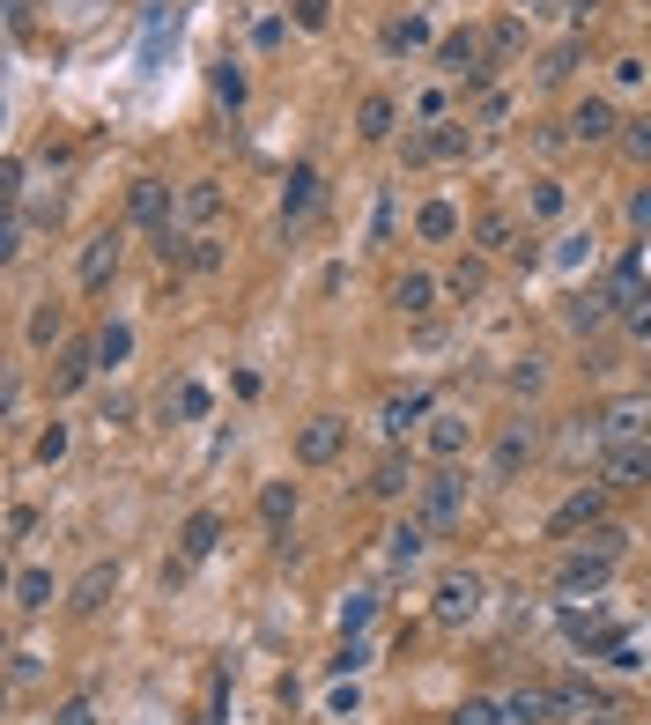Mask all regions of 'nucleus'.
Returning a JSON list of instances; mask_svg holds the SVG:
<instances>
[{
	"label": "nucleus",
	"mask_w": 651,
	"mask_h": 725,
	"mask_svg": "<svg viewBox=\"0 0 651 725\" xmlns=\"http://www.w3.org/2000/svg\"><path fill=\"white\" fill-rule=\"evenodd\" d=\"M0 201H8V207L23 201V156H8V163H0Z\"/></svg>",
	"instance_id": "obj_50"
},
{
	"label": "nucleus",
	"mask_w": 651,
	"mask_h": 725,
	"mask_svg": "<svg viewBox=\"0 0 651 725\" xmlns=\"http://www.w3.org/2000/svg\"><path fill=\"white\" fill-rule=\"evenodd\" d=\"M593 8H600V0H570V15H577V23H585V15H593Z\"/></svg>",
	"instance_id": "obj_61"
},
{
	"label": "nucleus",
	"mask_w": 651,
	"mask_h": 725,
	"mask_svg": "<svg viewBox=\"0 0 651 725\" xmlns=\"http://www.w3.org/2000/svg\"><path fill=\"white\" fill-rule=\"evenodd\" d=\"M533 445H541V437H533V423H511V429L497 437V459H489V475L511 481V475H519V467L533 459Z\"/></svg>",
	"instance_id": "obj_20"
},
{
	"label": "nucleus",
	"mask_w": 651,
	"mask_h": 725,
	"mask_svg": "<svg viewBox=\"0 0 651 725\" xmlns=\"http://www.w3.org/2000/svg\"><path fill=\"white\" fill-rule=\"evenodd\" d=\"M393 311L429 319V311H437V275H423V267H415V275H401V281H393Z\"/></svg>",
	"instance_id": "obj_23"
},
{
	"label": "nucleus",
	"mask_w": 651,
	"mask_h": 725,
	"mask_svg": "<svg viewBox=\"0 0 651 725\" xmlns=\"http://www.w3.org/2000/svg\"><path fill=\"white\" fill-rule=\"evenodd\" d=\"M215 541H223V519H215V511H193V519H185V533H178V555H185V563H207V555H215Z\"/></svg>",
	"instance_id": "obj_24"
},
{
	"label": "nucleus",
	"mask_w": 651,
	"mask_h": 725,
	"mask_svg": "<svg viewBox=\"0 0 651 725\" xmlns=\"http://www.w3.org/2000/svg\"><path fill=\"white\" fill-rule=\"evenodd\" d=\"M30 23V0H8V30H23Z\"/></svg>",
	"instance_id": "obj_60"
},
{
	"label": "nucleus",
	"mask_w": 651,
	"mask_h": 725,
	"mask_svg": "<svg viewBox=\"0 0 651 725\" xmlns=\"http://www.w3.org/2000/svg\"><path fill=\"white\" fill-rule=\"evenodd\" d=\"M377 615V600L371 593H349V607H341V637H363V622Z\"/></svg>",
	"instance_id": "obj_44"
},
{
	"label": "nucleus",
	"mask_w": 651,
	"mask_h": 725,
	"mask_svg": "<svg viewBox=\"0 0 651 725\" xmlns=\"http://www.w3.org/2000/svg\"><path fill=\"white\" fill-rule=\"evenodd\" d=\"M393 119H401L393 97H363L355 104V134H363V141H393Z\"/></svg>",
	"instance_id": "obj_29"
},
{
	"label": "nucleus",
	"mask_w": 651,
	"mask_h": 725,
	"mask_svg": "<svg viewBox=\"0 0 651 725\" xmlns=\"http://www.w3.org/2000/svg\"><path fill=\"white\" fill-rule=\"evenodd\" d=\"M60 600V585H52V571H15V615H45V607Z\"/></svg>",
	"instance_id": "obj_25"
},
{
	"label": "nucleus",
	"mask_w": 651,
	"mask_h": 725,
	"mask_svg": "<svg viewBox=\"0 0 651 725\" xmlns=\"http://www.w3.org/2000/svg\"><path fill=\"white\" fill-rule=\"evenodd\" d=\"M600 519H607V481H593V489H577V497H563L548 511V533H555V541H570V533H593Z\"/></svg>",
	"instance_id": "obj_6"
},
{
	"label": "nucleus",
	"mask_w": 651,
	"mask_h": 725,
	"mask_svg": "<svg viewBox=\"0 0 651 725\" xmlns=\"http://www.w3.org/2000/svg\"><path fill=\"white\" fill-rule=\"evenodd\" d=\"M607 311H615L607 297H563V326H570V333H600Z\"/></svg>",
	"instance_id": "obj_31"
},
{
	"label": "nucleus",
	"mask_w": 651,
	"mask_h": 725,
	"mask_svg": "<svg viewBox=\"0 0 651 725\" xmlns=\"http://www.w3.org/2000/svg\"><path fill=\"white\" fill-rule=\"evenodd\" d=\"M585 548H593V555H615V563H622V548H629V533H622V525H593V533H585Z\"/></svg>",
	"instance_id": "obj_42"
},
{
	"label": "nucleus",
	"mask_w": 651,
	"mask_h": 725,
	"mask_svg": "<svg viewBox=\"0 0 651 725\" xmlns=\"http://www.w3.org/2000/svg\"><path fill=\"white\" fill-rule=\"evenodd\" d=\"M89 371H104V363H97V341H89V349H82V341H67V349H60V371H52V393H82V385H89Z\"/></svg>",
	"instance_id": "obj_22"
},
{
	"label": "nucleus",
	"mask_w": 651,
	"mask_h": 725,
	"mask_svg": "<svg viewBox=\"0 0 651 725\" xmlns=\"http://www.w3.org/2000/svg\"><path fill=\"white\" fill-rule=\"evenodd\" d=\"M607 577H615V555L577 548V555H563V563H555V593H563V600H577V593H600Z\"/></svg>",
	"instance_id": "obj_8"
},
{
	"label": "nucleus",
	"mask_w": 651,
	"mask_h": 725,
	"mask_svg": "<svg viewBox=\"0 0 651 725\" xmlns=\"http://www.w3.org/2000/svg\"><path fill=\"white\" fill-rule=\"evenodd\" d=\"M0 259H23V215L15 207L0 215Z\"/></svg>",
	"instance_id": "obj_49"
},
{
	"label": "nucleus",
	"mask_w": 651,
	"mask_h": 725,
	"mask_svg": "<svg viewBox=\"0 0 651 725\" xmlns=\"http://www.w3.org/2000/svg\"><path fill=\"white\" fill-rule=\"evenodd\" d=\"M548 711H555V718H570V725H585V718H615V703H607L593 681H555V689H548Z\"/></svg>",
	"instance_id": "obj_13"
},
{
	"label": "nucleus",
	"mask_w": 651,
	"mask_h": 725,
	"mask_svg": "<svg viewBox=\"0 0 651 725\" xmlns=\"http://www.w3.org/2000/svg\"><path fill=\"white\" fill-rule=\"evenodd\" d=\"M333 23V0H297V30H326Z\"/></svg>",
	"instance_id": "obj_51"
},
{
	"label": "nucleus",
	"mask_w": 651,
	"mask_h": 725,
	"mask_svg": "<svg viewBox=\"0 0 651 725\" xmlns=\"http://www.w3.org/2000/svg\"><path fill=\"white\" fill-rule=\"evenodd\" d=\"M319 201H326V178L311 171V163H297V171H289V185H281V230H297Z\"/></svg>",
	"instance_id": "obj_15"
},
{
	"label": "nucleus",
	"mask_w": 651,
	"mask_h": 725,
	"mask_svg": "<svg viewBox=\"0 0 651 725\" xmlns=\"http://www.w3.org/2000/svg\"><path fill=\"white\" fill-rule=\"evenodd\" d=\"M429 415H437V407H429V393H393V401L377 407V429H385V437H407V429L429 423Z\"/></svg>",
	"instance_id": "obj_21"
},
{
	"label": "nucleus",
	"mask_w": 651,
	"mask_h": 725,
	"mask_svg": "<svg viewBox=\"0 0 651 725\" xmlns=\"http://www.w3.org/2000/svg\"><path fill=\"white\" fill-rule=\"evenodd\" d=\"M481 607H489V585H481L474 571H445V577H437V600H429V615H437L445 629L481 622Z\"/></svg>",
	"instance_id": "obj_3"
},
{
	"label": "nucleus",
	"mask_w": 651,
	"mask_h": 725,
	"mask_svg": "<svg viewBox=\"0 0 651 725\" xmlns=\"http://www.w3.org/2000/svg\"><path fill=\"white\" fill-rule=\"evenodd\" d=\"M563 126H570V141H622V119H615V104H607V97H585Z\"/></svg>",
	"instance_id": "obj_16"
},
{
	"label": "nucleus",
	"mask_w": 651,
	"mask_h": 725,
	"mask_svg": "<svg viewBox=\"0 0 651 725\" xmlns=\"http://www.w3.org/2000/svg\"><path fill=\"white\" fill-rule=\"evenodd\" d=\"M171 207H178V193L163 185V178H134V193H126V215H134V230H171Z\"/></svg>",
	"instance_id": "obj_9"
},
{
	"label": "nucleus",
	"mask_w": 651,
	"mask_h": 725,
	"mask_svg": "<svg viewBox=\"0 0 651 725\" xmlns=\"http://www.w3.org/2000/svg\"><path fill=\"white\" fill-rule=\"evenodd\" d=\"M415 230H423L429 245H445V237H459V207H451V201H423V215H415Z\"/></svg>",
	"instance_id": "obj_34"
},
{
	"label": "nucleus",
	"mask_w": 651,
	"mask_h": 725,
	"mask_svg": "<svg viewBox=\"0 0 651 725\" xmlns=\"http://www.w3.org/2000/svg\"><path fill=\"white\" fill-rule=\"evenodd\" d=\"M371 667V644L363 637H341V651H333V674H363Z\"/></svg>",
	"instance_id": "obj_45"
},
{
	"label": "nucleus",
	"mask_w": 651,
	"mask_h": 725,
	"mask_svg": "<svg viewBox=\"0 0 651 725\" xmlns=\"http://www.w3.org/2000/svg\"><path fill=\"white\" fill-rule=\"evenodd\" d=\"M377 38H385V52H423L429 45V23H423V15H393Z\"/></svg>",
	"instance_id": "obj_32"
},
{
	"label": "nucleus",
	"mask_w": 651,
	"mask_h": 725,
	"mask_svg": "<svg viewBox=\"0 0 651 725\" xmlns=\"http://www.w3.org/2000/svg\"><path fill=\"white\" fill-rule=\"evenodd\" d=\"M60 333H67V311H60V303H38V311H30V349H52Z\"/></svg>",
	"instance_id": "obj_37"
},
{
	"label": "nucleus",
	"mask_w": 651,
	"mask_h": 725,
	"mask_svg": "<svg viewBox=\"0 0 651 725\" xmlns=\"http://www.w3.org/2000/svg\"><path fill=\"white\" fill-rule=\"evenodd\" d=\"M259 519H267V533H289L297 525V481H267L259 489Z\"/></svg>",
	"instance_id": "obj_26"
},
{
	"label": "nucleus",
	"mask_w": 651,
	"mask_h": 725,
	"mask_svg": "<svg viewBox=\"0 0 651 725\" xmlns=\"http://www.w3.org/2000/svg\"><path fill=\"white\" fill-rule=\"evenodd\" d=\"M38 459H45V467L67 459V423H45V429H38Z\"/></svg>",
	"instance_id": "obj_46"
},
{
	"label": "nucleus",
	"mask_w": 651,
	"mask_h": 725,
	"mask_svg": "<svg viewBox=\"0 0 651 725\" xmlns=\"http://www.w3.org/2000/svg\"><path fill=\"white\" fill-rule=\"evenodd\" d=\"M119 252H126V237L119 230H97V237H89V245H82V289H89V297H104V289H111V275H119Z\"/></svg>",
	"instance_id": "obj_10"
},
{
	"label": "nucleus",
	"mask_w": 651,
	"mask_h": 725,
	"mask_svg": "<svg viewBox=\"0 0 651 725\" xmlns=\"http://www.w3.org/2000/svg\"><path fill=\"white\" fill-rule=\"evenodd\" d=\"M600 437L607 445H637V437H651V393H622V401L600 407Z\"/></svg>",
	"instance_id": "obj_7"
},
{
	"label": "nucleus",
	"mask_w": 651,
	"mask_h": 725,
	"mask_svg": "<svg viewBox=\"0 0 651 725\" xmlns=\"http://www.w3.org/2000/svg\"><path fill=\"white\" fill-rule=\"evenodd\" d=\"M629 230H637V237H651V185H637V193H629Z\"/></svg>",
	"instance_id": "obj_53"
},
{
	"label": "nucleus",
	"mask_w": 651,
	"mask_h": 725,
	"mask_svg": "<svg viewBox=\"0 0 651 725\" xmlns=\"http://www.w3.org/2000/svg\"><path fill=\"white\" fill-rule=\"evenodd\" d=\"M429 541H437V533H429L423 519H401L393 533H385V563H393V571H415V563L429 555Z\"/></svg>",
	"instance_id": "obj_17"
},
{
	"label": "nucleus",
	"mask_w": 651,
	"mask_h": 725,
	"mask_svg": "<svg viewBox=\"0 0 651 725\" xmlns=\"http://www.w3.org/2000/svg\"><path fill=\"white\" fill-rule=\"evenodd\" d=\"M126 355H134V326H119V319H111V326L97 333V363H104V371H119Z\"/></svg>",
	"instance_id": "obj_36"
},
{
	"label": "nucleus",
	"mask_w": 651,
	"mask_h": 725,
	"mask_svg": "<svg viewBox=\"0 0 651 725\" xmlns=\"http://www.w3.org/2000/svg\"><path fill=\"white\" fill-rule=\"evenodd\" d=\"M38 674H45V667H38V651H15V667H8V681H15V689H30Z\"/></svg>",
	"instance_id": "obj_57"
},
{
	"label": "nucleus",
	"mask_w": 651,
	"mask_h": 725,
	"mask_svg": "<svg viewBox=\"0 0 651 725\" xmlns=\"http://www.w3.org/2000/svg\"><path fill=\"white\" fill-rule=\"evenodd\" d=\"M111 593H119V563H89V571L75 577V593H67V607H75V615H97V607L111 600Z\"/></svg>",
	"instance_id": "obj_18"
},
{
	"label": "nucleus",
	"mask_w": 651,
	"mask_h": 725,
	"mask_svg": "<svg viewBox=\"0 0 651 725\" xmlns=\"http://www.w3.org/2000/svg\"><path fill=\"white\" fill-rule=\"evenodd\" d=\"M600 481H607V489H644V481H651V437H637V445H615V451H607Z\"/></svg>",
	"instance_id": "obj_14"
},
{
	"label": "nucleus",
	"mask_w": 651,
	"mask_h": 725,
	"mask_svg": "<svg viewBox=\"0 0 651 725\" xmlns=\"http://www.w3.org/2000/svg\"><path fill=\"white\" fill-rule=\"evenodd\" d=\"M451 725H503V703H489V696H467L459 711H451Z\"/></svg>",
	"instance_id": "obj_40"
},
{
	"label": "nucleus",
	"mask_w": 651,
	"mask_h": 725,
	"mask_svg": "<svg viewBox=\"0 0 651 725\" xmlns=\"http://www.w3.org/2000/svg\"><path fill=\"white\" fill-rule=\"evenodd\" d=\"M548 718V689H519V696H503V725H541Z\"/></svg>",
	"instance_id": "obj_35"
},
{
	"label": "nucleus",
	"mask_w": 651,
	"mask_h": 725,
	"mask_svg": "<svg viewBox=\"0 0 651 725\" xmlns=\"http://www.w3.org/2000/svg\"><path fill=\"white\" fill-rule=\"evenodd\" d=\"M622 156L629 163H651V119H622Z\"/></svg>",
	"instance_id": "obj_41"
},
{
	"label": "nucleus",
	"mask_w": 651,
	"mask_h": 725,
	"mask_svg": "<svg viewBox=\"0 0 651 725\" xmlns=\"http://www.w3.org/2000/svg\"><path fill=\"white\" fill-rule=\"evenodd\" d=\"M341 445H349V423H341V415H311V423L297 429V459L303 467H333Z\"/></svg>",
	"instance_id": "obj_11"
},
{
	"label": "nucleus",
	"mask_w": 651,
	"mask_h": 725,
	"mask_svg": "<svg viewBox=\"0 0 651 725\" xmlns=\"http://www.w3.org/2000/svg\"><path fill=\"white\" fill-rule=\"evenodd\" d=\"M363 489H371V497H415V489H423V475H415V459H401V451H385V459H377V475L363 481Z\"/></svg>",
	"instance_id": "obj_19"
},
{
	"label": "nucleus",
	"mask_w": 651,
	"mask_h": 725,
	"mask_svg": "<svg viewBox=\"0 0 651 725\" xmlns=\"http://www.w3.org/2000/svg\"><path fill=\"white\" fill-rule=\"evenodd\" d=\"M615 319H622L629 333H637V341H651V281H644V289H637V297L622 303V311H615Z\"/></svg>",
	"instance_id": "obj_39"
},
{
	"label": "nucleus",
	"mask_w": 651,
	"mask_h": 725,
	"mask_svg": "<svg viewBox=\"0 0 651 725\" xmlns=\"http://www.w3.org/2000/svg\"><path fill=\"white\" fill-rule=\"evenodd\" d=\"M52 725H97V703H89V696L60 703V711H52Z\"/></svg>",
	"instance_id": "obj_52"
},
{
	"label": "nucleus",
	"mask_w": 651,
	"mask_h": 725,
	"mask_svg": "<svg viewBox=\"0 0 651 725\" xmlns=\"http://www.w3.org/2000/svg\"><path fill=\"white\" fill-rule=\"evenodd\" d=\"M563 207H570V185H563V178H533V193H526V215H533V223H555Z\"/></svg>",
	"instance_id": "obj_30"
},
{
	"label": "nucleus",
	"mask_w": 651,
	"mask_h": 725,
	"mask_svg": "<svg viewBox=\"0 0 651 725\" xmlns=\"http://www.w3.org/2000/svg\"><path fill=\"white\" fill-rule=\"evenodd\" d=\"M577 60H585V38H563V45L541 52V82H570L577 75Z\"/></svg>",
	"instance_id": "obj_33"
},
{
	"label": "nucleus",
	"mask_w": 651,
	"mask_h": 725,
	"mask_svg": "<svg viewBox=\"0 0 651 725\" xmlns=\"http://www.w3.org/2000/svg\"><path fill=\"white\" fill-rule=\"evenodd\" d=\"M423 445H429V459H437V467H459V451L474 445V423H467V415H451V407H437V415H429V429H423Z\"/></svg>",
	"instance_id": "obj_12"
},
{
	"label": "nucleus",
	"mask_w": 651,
	"mask_h": 725,
	"mask_svg": "<svg viewBox=\"0 0 651 725\" xmlns=\"http://www.w3.org/2000/svg\"><path fill=\"white\" fill-rule=\"evenodd\" d=\"M178 267H193V275H215V267H223V245H215V237H185V259H178Z\"/></svg>",
	"instance_id": "obj_38"
},
{
	"label": "nucleus",
	"mask_w": 651,
	"mask_h": 725,
	"mask_svg": "<svg viewBox=\"0 0 651 725\" xmlns=\"http://www.w3.org/2000/svg\"><path fill=\"white\" fill-rule=\"evenodd\" d=\"M445 297L451 303H481L489 297V259H459V267L445 275Z\"/></svg>",
	"instance_id": "obj_27"
},
{
	"label": "nucleus",
	"mask_w": 651,
	"mask_h": 725,
	"mask_svg": "<svg viewBox=\"0 0 651 725\" xmlns=\"http://www.w3.org/2000/svg\"><path fill=\"white\" fill-rule=\"evenodd\" d=\"M555 259H563V267L593 259V230H570V237H555Z\"/></svg>",
	"instance_id": "obj_47"
},
{
	"label": "nucleus",
	"mask_w": 651,
	"mask_h": 725,
	"mask_svg": "<svg viewBox=\"0 0 651 725\" xmlns=\"http://www.w3.org/2000/svg\"><path fill=\"white\" fill-rule=\"evenodd\" d=\"M178 215H185V223H215V215H223V185H215V178H193V185L178 193Z\"/></svg>",
	"instance_id": "obj_28"
},
{
	"label": "nucleus",
	"mask_w": 651,
	"mask_h": 725,
	"mask_svg": "<svg viewBox=\"0 0 651 725\" xmlns=\"http://www.w3.org/2000/svg\"><path fill=\"white\" fill-rule=\"evenodd\" d=\"M215 97H223L230 111H237V104H245V75H237V67H230V60H223V67H215Z\"/></svg>",
	"instance_id": "obj_48"
},
{
	"label": "nucleus",
	"mask_w": 651,
	"mask_h": 725,
	"mask_svg": "<svg viewBox=\"0 0 651 725\" xmlns=\"http://www.w3.org/2000/svg\"><path fill=\"white\" fill-rule=\"evenodd\" d=\"M281 38H289V23H281V15H259V30H252V45H259V52H275Z\"/></svg>",
	"instance_id": "obj_54"
},
{
	"label": "nucleus",
	"mask_w": 651,
	"mask_h": 725,
	"mask_svg": "<svg viewBox=\"0 0 651 725\" xmlns=\"http://www.w3.org/2000/svg\"><path fill=\"white\" fill-rule=\"evenodd\" d=\"M437 67H445V75H467V89H489V75H497V52H489V38H481V30H451L445 45H437Z\"/></svg>",
	"instance_id": "obj_4"
},
{
	"label": "nucleus",
	"mask_w": 651,
	"mask_h": 725,
	"mask_svg": "<svg viewBox=\"0 0 651 725\" xmlns=\"http://www.w3.org/2000/svg\"><path fill=\"white\" fill-rule=\"evenodd\" d=\"M474 245L489 259H519V267H541V245H533V230H519L511 207H481L474 215Z\"/></svg>",
	"instance_id": "obj_1"
},
{
	"label": "nucleus",
	"mask_w": 651,
	"mask_h": 725,
	"mask_svg": "<svg viewBox=\"0 0 651 725\" xmlns=\"http://www.w3.org/2000/svg\"><path fill=\"white\" fill-rule=\"evenodd\" d=\"M541 377H548V371H541V355H526V363L511 371V385H519V393H541Z\"/></svg>",
	"instance_id": "obj_58"
},
{
	"label": "nucleus",
	"mask_w": 651,
	"mask_h": 725,
	"mask_svg": "<svg viewBox=\"0 0 651 725\" xmlns=\"http://www.w3.org/2000/svg\"><path fill=\"white\" fill-rule=\"evenodd\" d=\"M519 45H526V30H519V23H497V38H489V52H497V60H511Z\"/></svg>",
	"instance_id": "obj_55"
},
{
	"label": "nucleus",
	"mask_w": 651,
	"mask_h": 725,
	"mask_svg": "<svg viewBox=\"0 0 651 725\" xmlns=\"http://www.w3.org/2000/svg\"><path fill=\"white\" fill-rule=\"evenodd\" d=\"M163 415H185V423H193V415H207V385H178L171 401H163Z\"/></svg>",
	"instance_id": "obj_43"
},
{
	"label": "nucleus",
	"mask_w": 651,
	"mask_h": 725,
	"mask_svg": "<svg viewBox=\"0 0 651 725\" xmlns=\"http://www.w3.org/2000/svg\"><path fill=\"white\" fill-rule=\"evenodd\" d=\"M585 725H615V718H585Z\"/></svg>",
	"instance_id": "obj_62"
},
{
	"label": "nucleus",
	"mask_w": 651,
	"mask_h": 725,
	"mask_svg": "<svg viewBox=\"0 0 651 725\" xmlns=\"http://www.w3.org/2000/svg\"><path fill=\"white\" fill-rule=\"evenodd\" d=\"M415 519H423L429 533H451V525L467 519V475H459V467H437V475L415 489Z\"/></svg>",
	"instance_id": "obj_2"
},
{
	"label": "nucleus",
	"mask_w": 651,
	"mask_h": 725,
	"mask_svg": "<svg viewBox=\"0 0 651 725\" xmlns=\"http://www.w3.org/2000/svg\"><path fill=\"white\" fill-rule=\"evenodd\" d=\"M467 149H474V126H467V119H437L429 134L407 141V163H459Z\"/></svg>",
	"instance_id": "obj_5"
},
{
	"label": "nucleus",
	"mask_w": 651,
	"mask_h": 725,
	"mask_svg": "<svg viewBox=\"0 0 651 725\" xmlns=\"http://www.w3.org/2000/svg\"><path fill=\"white\" fill-rule=\"evenodd\" d=\"M445 111H451V97H445V89H423V97H415V119H429V126H437Z\"/></svg>",
	"instance_id": "obj_56"
},
{
	"label": "nucleus",
	"mask_w": 651,
	"mask_h": 725,
	"mask_svg": "<svg viewBox=\"0 0 651 725\" xmlns=\"http://www.w3.org/2000/svg\"><path fill=\"white\" fill-rule=\"evenodd\" d=\"M511 119V97H497V89H481V126H503Z\"/></svg>",
	"instance_id": "obj_59"
}]
</instances>
